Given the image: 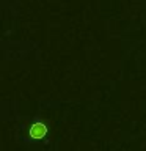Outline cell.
<instances>
[{"label": "cell", "instance_id": "1", "mask_svg": "<svg viewBox=\"0 0 146 151\" xmlns=\"http://www.w3.org/2000/svg\"><path fill=\"white\" fill-rule=\"evenodd\" d=\"M47 132H49V129H47L46 123L41 121V120H36V121H33L31 124L28 126L27 135L30 137L31 140H42L47 135Z\"/></svg>", "mask_w": 146, "mask_h": 151}]
</instances>
